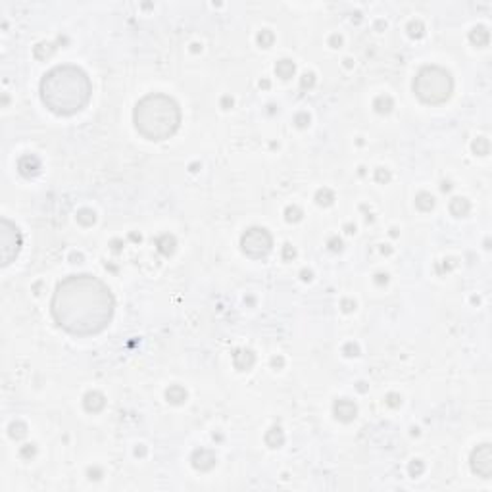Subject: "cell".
Returning <instances> with one entry per match:
<instances>
[{
    "label": "cell",
    "instance_id": "4",
    "mask_svg": "<svg viewBox=\"0 0 492 492\" xmlns=\"http://www.w3.org/2000/svg\"><path fill=\"white\" fill-rule=\"evenodd\" d=\"M454 91V79L448 70L441 66H425L421 68L413 79V92L421 102L437 106L446 102Z\"/></svg>",
    "mask_w": 492,
    "mask_h": 492
},
{
    "label": "cell",
    "instance_id": "27",
    "mask_svg": "<svg viewBox=\"0 0 492 492\" xmlns=\"http://www.w3.org/2000/svg\"><path fill=\"white\" fill-rule=\"evenodd\" d=\"M296 123L300 125V127H304L306 123H310V115H307V113H300V115H296Z\"/></svg>",
    "mask_w": 492,
    "mask_h": 492
},
{
    "label": "cell",
    "instance_id": "20",
    "mask_svg": "<svg viewBox=\"0 0 492 492\" xmlns=\"http://www.w3.org/2000/svg\"><path fill=\"white\" fill-rule=\"evenodd\" d=\"M390 108H392L390 96H379V98L375 100V110H377L379 113H389Z\"/></svg>",
    "mask_w": 492,
    "mask_h": 492
},
{
    "label": "cell",
    "instance_id": "6",
    "mask_svg": "<svg viewBox=\"0 0 492 492\" xmlns=\"http://www.w3.org/2000/svg\"><path fill=\"white\" fill-rule=\"evenodd\" d=\"M471 469L482 479L492 475V448L490 444H481L471 452Z\"/></svg>",
    "mask_w": 492,
    "mask_h": 492
},
{
    "label": "cell",
    "instance_id": "14",
    "mask_svg": "<svg viewBox=\"0 0 492 492\" xmlns=\"http://www.w3.org/2000/svg\"><path fill=\"white\" fill-rule=\"evenodd\" d=\"M294 64H292V60H279L275 66V73L281 77V79H290L292 75H294Z\"/></svg>",
    "mask_w": 492,
    "mask_h": 492
},
{
    "label": "cell",
    "instance_id": "8",
    "mask_svg": "<svg viewBox=\"0 0 492 492\" xmlns=\"http://www.w3.org/2000/svg\"><path fill=\"white\" fill-rule=\"evenodd\" d=\"M193 465L200 471H208L215 465V456L210 450H196L193 456Z\"/></svg>",
    "mask_w": 492,
    "mask_h": 492
},
{
    "label": "cell",
    "instance_id": "19",
    "mask_svg": "<svg viewBox=\"0 0 492 492\" xmlns=\"http://www.w3.org/2000/svg\"><path fill=\"white\" fill-rule=\"evenodd\" d=\"M488 148H490V143L486 137H479L475 143H473V152L479 154V156H486L488 154Z\"/></svg>",
    "mask_w": 492,
    "mask_h": 492
},
{
    "label": "cell",
    "instance_id": "21",
    "mask_svg": "<svg viewBox=\"0 0 492 492\" xmlns=\"http://www.w3.org/2000/svg\"><path fill=\"white\" fill-rule=\"evenodd\" d=\"M94 212L92 210H81V212H77V221L79 223H83V225H92L94 223Z\"/></svg>",
    "mask_w": 492,
    "mask_h": 492
},
{
    "label": "cell",
    "instance_id": "23",
    "mask_svg": "<svg viewBox=\"0 0 492 492\" xmlns=\"http://www.w3.org/2000/svg\"><path fill=\"white\" fill-rule=\"evenodd\" d=\"M258 42H260L264 48L271 46V42H273V33H271L269 29H264L260 35H258Z\"/></svg>",
    "mask_w": 492,
    "mask_h": 492
},
{
    "label": "cell",
    "instance_id": "9",
    "mask_svg": "<svg viewBox=\"0 0 492 492\" xmlns=\"http://www.w3.org/2000/svg\"><path fill=\"white\" fill-rule=\"evenodd\" d=\"M39 169H41V162H39V158H35V156H23L20 160V173L25 175V177H33V175L39 173Z\"/></svg>",
    "mask_w": 492,
    "mask_h": 492
},
{
    "label": "cell",
    "instance_id": "15",
    "mask_svg": "<svg viewBox=\"0 0 492 492\" xmlns=\"http://www.w3.org/2000/svg\"><path fill=\"white\" fill-rule=\"evenodd\" d=\"M165 398H167V402H171V404H183L184 400H187V390L183 387H179V385H173V387L167 389Z\"/></svg>",
    "mask_w": 492,
    "mask_h": 492
},
{
    "label": "cell",
    "instance_id": "17",
    "mask_svg": "<svg viewBox=\"0 0 492 492\" xmlns=\"http://www.w3.org/2000/svg\"><path fill=\"white\" fill-rule=\"evenodd\" d=\"M158 250L164 254V256H169V254H173L175 250V238L169 235H164L160 240H158Z\"/></svg>",
    "mask_w": 492,
    "mask_h": 492
},
{
    "label": "cell",
    "instance_id": "28",
    "mask_svg": "<svg viewBox=\"0 0 492 492\" xmlns=\"http://www.w3.org/2000/svg\"><path fill=\"white\" fill-rule=\"evenodd\" d=\"M410 471H411V475H419V473L423 471V465H421L419 461H417V465H415V463H411Z\"/></svg>",
    "mask_w": 492,
    "mask_h": 492
},
{
    "label": "cell",
    "instance_id": "25",
    "mask_svg": "<svg viewBox=\"0 0 492 492\" xmlns=\"http://www.w3.org/2000/svg\"><path fill=\"white\" fill-rule=\"evenodd\" d=\"M300 215H302V212H300L298 208H287V219H288V221H298V219H300Z\"/></svg>",
    "mask_w": 492,
    "mask_h": 492
},
{
    "label": "cell",
    "instance_id": "18",
    "mask_svg": "<svg viewBox=\"0 0 492 492\" xmlns=\"http://www.w3.org/2000/svg\"><path fill=\"white\" fill-rule=\"evenodd\" d=\"M415 206H417L419 210H423V212H429V210H433V206H435V198H433L429 193H421V195H417V198H415Z\"/></svg>",
    "mask_w": 492,
    "mask_h": 492
},
{
    "label": "cell",
    "instance_id": "26",
    "mask_svg": "<svg viewBox=\"0 0 492 492\" xmlns=\"http://www.w3.org/2000/svg\"><path fill=\"white\" fill-rule=\"evenodd\" d=\"M314 73H306L304 77H302V89H306V87H312L314 85Z\"/></svg>",
    "mask_w": 492,
    "mask_h": 492
},
{
    "label": "cell",
    "instance_id": "16",
    "mask_svg": "<svg viewBox=\"0 0 492 492\" xmlns=\"http://www.w3.org/2000/svg\"><path fill=\"white\" fill-rule=\"evenodd\" d=\"M283 441H285V437H283V430L279 429V427L269 429V433L266 435L267 446H271V448H279V446L283 444Z\"/></svg>",
    "mask_w": 492,
    "mask_h": 492
},
{
    "label": "cell",
    "instance_id": "7",
    "mask_svg": "<svg viewBox=\"0 0 492 492\" xmlns=\"http://www.w3.org/2000/svg\"><path fill=\"white\" fill-rule=\"evenodd\" d=\"M356 413H358V408L356 404L348 398H342L335 402V417L338 421H344V423H350L352 419H356Z\"/></svg>",
    "mask_w": 492,
    "mask_h": 492
},
{
    "label": "cell",
    "instance_id": "3",
    "mask_svg": "<svg viewBox=\"0 0 492 492\" xmlns=\"http://www.w3.org/2000/svg\"><path fill=\"white\" fill-rule=\"evenodd\" d=\"M137 131L148 141H165L181 125V108L171 96L152 92L143 96L133 110Z\"/></svg>",
    "mask_w": 492,
    "mask_h": 492
},
{
    "label": "cell",
    "instance_id": "10",
    "mask_svg": "<svg viewBox=\"0 0 492 492\" xmlns=\"http://www.w3.org/2000/svg\"><path fill=\"white\" fill-rule=\"evenodd\" d=\"M83 406H85V410L91 411V413H98L106 406V400H104L100 392H89L85 396V400H83Z\"/></svg>",
    "mask_w": 492,
    "mask_h": 492
},
{
    "label": "cell",
    "instance_id": "2",
    "mask_svg": "<svg viewBox=\"0 0 492 492\" xmlns=\"http://www.w3.org/2000/svg\"><path fill=\"white\" fill-rule=\"evenodd\" d=\"M92 83L89 75L77 66H58L42 77L41 98L50 112L72 115L89 104Z\"/></svg>",
    "mask_w": 492,
    "mask_h": 492
},
{
    "label": "cell",
    "instance_id": "11",
    "mask_svg": "<svg viewBox=\"0 0 492 492\" xmlns=\"http://www.w3.org/2000/svg\"><path fill=\"white\" fill-rule=\"evenodd\" d=\"M233 361H235V367L240 369V371H246L254 365V354L250 350H238L235 356H233Z\"/></svg>",
    "mask_w": 492,
    "mask_h": 492
},
{
    "label": "cell",
    "instance_id": "1",
    "mask_svg": "<svg viewBox=\"0 0 492 492\" xmlns=\"http://www.w3.org/2000/svg\"><path fill=\"white\" fill-rule=\"evenodd\" d=\"M113 310L112 290L102 279L89 273L61 279L50 302L54 321L73 337L102 333L112 321Z\"/></svg>",
    "mask_w": 492,
    "mask_h": 492
},
{
    "label": "cell",
    "instance_id": "22",
    "mask_svg": "<svg viewBox=\"0 0 492 492\" xmlns=\"http://www.w3.org/2000/svg\"><path fill=\"white\" fill-rule=\"evenodd\" d=\"M316 200H318V204H321V206H329L333 200H335V196H333V193H331L329 189H323V191H319L318 193Z\"/></svg>",
    "mask_w": 492,
    "mask_h": 492
},
{
    "label": "cell",
    "instance_id": "24",
    "mask_svg": "<svg viewBox=\"0 0 492 492\" xmlns=\"http://www.w3.org/2000/svg\"><path fill=\"white\" fill-rule=\"evenodd\" d=\"M408 29H410L411 37H421L423 35V23L421 21H411L410 25H408Z\"/></svg>",
    "mask_w": 492,
    "mask_h": 492
},
{
    "label": "cell",
    "instance_id": "5",
    "mask_svg": "<svg viewBox=\"0 0 492 492\" xmlns=\"http://www.w3.org/2000/svg\"><path fill=\"white\" fill-rule=\"evenodd\" d=\"M240 246L246 256L254 258V260H262L271 252L273 246V238L269 235V231L264 227H252L248 229L242 238H240Z\"/></svg>",
    "mask_w": 492,
    "mask_h": 492
},
{
    "label": "cell",
    "instance_id": "13",
    "mask_svg": "<svg viewBox=\"0 0 492 492\" xmlns=\"http://www.w3.org/2000/svg\"><path fill=\"white\" fill-rule=\"evenodd\" d=\"M469 210H471V204H469L467 198H454V200L450 202V212H452V215H456V217L467 215L469 214Z\"/></svg>",
    "mask_w": 492,
    "mask_h": 492
},
{
    "label": "cell",
    "instance_id": "12",
    "mask_svg": "<svg viewBox=\"0 0 492 492\" xmlns=\"http://www.w3.org/2000/svg\"><path fill=\"white\" fill-rule=\"evenodd\" d=\"M488 39H490V33L484 25H477L473 27L471 33H469V41L475 44V46H486L488 44Z\"/></svg>",
    "mask_w": 492,
    "mask_h": 492
}]
</instances>
